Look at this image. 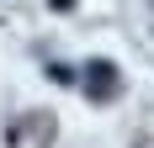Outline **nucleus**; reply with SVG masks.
<instances>
[{
  "mask_svg": "<svg viewBox=\"0 0 154 148\" xmlns=\"http://www.w3.org/2000/svg\"><path fill=\"white\" fill-rule=\"evenodd\" d=\"M69 5H75V0H53V11H69Z\"/></svg>",
  "mask_w": 154,
  "mask_h": 148,
  "instance_id": "f03ea898",
  "label": "nucleus"
},
{
  "mask_svg": "<svg viewBox=\"0 0 154 148\" xmlns=\"http://www.w3.org/2000/svg\"><path fill=\"white\" fill-rule=\"evenodd\" d=\"M85 79H91V90H96V95H112V85H117L112 64H91V69H85Z\"/></svg>",
  "mask_w": 154,
  "mask_h": 148,
  "instance_id": "f257e3e1",
  "label": "nucleus"
}]
</instances>
